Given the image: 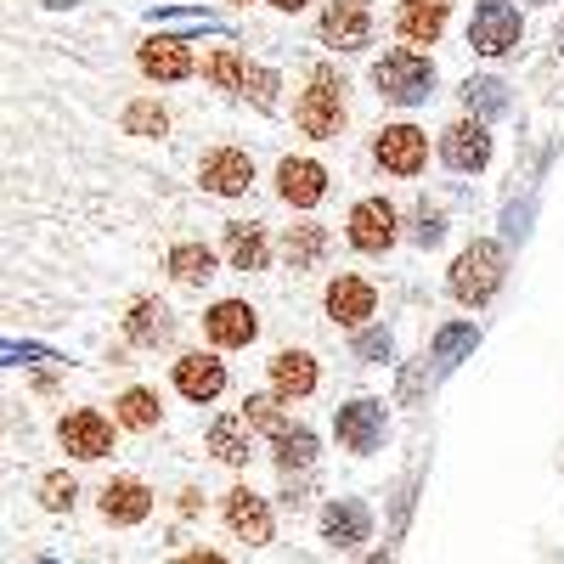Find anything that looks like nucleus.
<instances>
[{"mask_svg": "<svg viewBox=\"0 0 564 564\" xmlns=\"http://www.w3.org/2000/svg\"><path fill=\"white\" fill-rule=\"evenodd\" d=\"M372 90L395 108H417V102H430V90H435V63L423 57L417 45H390V52L372 63Z\"/></svg>", "mask_w": 564, "mask_h": 564, "instance_id": "f257e3e1", "label": "nucleus"}, {"mask_svg": "<svg viewBox=\"0 0 564 564\" xmlns=\"http://www.w3.org/2000/svg\"><path fill=\"white\" fill-rule=\"evenodd\" d=\"M502 271H508L502 249H497L491 238H475V243H468V249L452 260V271H446V289H452V300H457V305L480 311V305H491V300H497V289H502Z\"/></svg>", "mask_w": 564, "mask_h": 564, "instance_id": "f03ea898", "label": "nucleus"}, {"mask_svg": "<svg viewBox=\"0 0 564 564\" xmlns=\"http://www.w3.org/2000/svg\"><path fill=\"white\" fill-rule=\"evenodd\" d=\"M294 124L311 135V141H334L345 130V79L334 68H311V85L300 90L294 102Z\"/></svg>", "mask_w": 564, "mask_h": 564, "instance_id": "7ed1b4c3", "label": "nucleus"}, {"mask_svg": "<svg viewBox=\"0 0 564 564\" xmlns=\"http://www.w3.org/2000/svg\"><path fill=\"white\" fill-rule=\"evenodd\" d=\"M520 40H525V18L513 0H480L475 18H468V45L480 57H508V52H520Z\"/></svg>", "mask_w": 564, "mask_h": 564, "instance_id": "20e7f679", "label": "nucleus"}, {"mask_svg": "<svg viewBox=\"0 0 564 564\" xmlns=\"http://www.w3.org/2000/svg\"><path fill=\"white\" fill-rule=\"evenodd\" d=\"M384 430H390V417H384V401H372V395H356L345 406H334V435L345 452L367 457V452H379L384 446Z\"/></svg>", "mask_w": 564, "mask_h": 564, "instance_id": "39448f33", "label": "nucleus"}, {"mask_svg": "<svg viewBox=\"0 0 564 564\" xmlns=\"http://www.w3.org/2000/svg\"><path fill=\"white\" fill-rule=\"evenodd\" d=\"M345 238H350L356 254H384V249H395V238H401L395 204H390V198H361V204L350 209V220H345Z\"/></svg>", "mask_w": 564, "mask_h": 564, "instance_id": "423d86ee", "label": "nucleus"}, {"mask_svg": "<svg viewBox=\"0 0 564 564\" xmlns=\"http://www.w3.org/2000/svg\"><path fill=\"white\" fill-rule=\"evenodd\" d=\"M441 159H446V170H457V175H480L486 164H491V130H486V119H452L446 130H441Z\"/></svg>", "mask_w": 564, "mask_h": 564, "instance_id": "0eeeda50", "label": "nucleus"}, {"mask_svg": "<svg viewBox=\"0 0 564 564\" xmlns=\"http://www.w3.org/2000/svg\"><path fill=\"white\" fill-rule=\"evenodd\" d=\"M57 441H63L68 457L97 463V457L113 452V417H102L97 406H74V412H63V423H57Z\"/></svg>", "mask_w": 564, "mask_h": 564, "instance_id": "6e6552de", "label": "nucleus"}, {"mask_svg": "<svg viewBox=\"0 0 564 564\" xmlns=\"http://www.w3.org/2000/svg\"><path fill=\"white\" fill-rule=\"evenodd\" d=\"M372 159H379L390 175L412 181V175H423V164H430V135H423L417 124H384L379 135H372Z\"/></svg>", "mask_w": 564, "mask_h": 564, "instance_id": "1a4fd4ad", "label": "nucleus"}, {"mask_svg": "<svg viewBox=\"0 0 564 564\" xmlns=\"http://www.w3.org/2000/svg\"><path fill=\"white\" fill-rule=\"evenodd\" d=\"M316 34H322L327 52H367L372 45V12L361 7V0H334V7L322 12Z\"/></svg>", "mask_w": 564, "mask_h": 564, "instance_id": "9d476101", "label": "nucleus"}, {"mask_svg": "<svg viewBox=\"0 0 564 564\" xmlns=\"http://www.w3.org/2000/svg\"><path fill=\"white\" fill-rule=\"evenodd\" d=\"M327 316L361 334V327L379 316V289H372L367 276H356V271H339L334 282H327Z\"/></svg>", "mask_w": 564, "mask_h": 564, "instance_id": "9b49d317", "label": "nucleus"}, {"mask_svg": "<svg viewBox=\"0 0 564 564\" xmlns=\"http://www.w3.org/2000/svg\"><path fill=\"white\" fill-rule=\"evenodd\" d=\"M220 520H226L231 536L249 542V547L271 542V502H265L260 491H249V486H231V491L220 497Z\"/></svg>", "mask_w": 564, "mask_h": 564, "instance_id": "f8f14e48", "label": "nucleus"}, {"mask_svg": "<svg viewBox=\"0 0 564 564\" xmlns=\"http://www.w3.org/2000/svg\"><path fill=\"white\" fill-rule=\"evenodd\" d=\"M198 181H204V193H215V198H243L254 186V159L243 148H209L204 164H198Z\"/></svg>", "mask_w": 564, "mask_h": 564, "instance_id": "ddd939ff", "label": "nucleus"}, {"mask_svg": "<svg viewBox=\"0 0 564 564\" xmlns=\"http://www.w3.org/2000/svg\"><path fill=\"white\" fill-rule=\"evenodd\" d=\"M204 334H209L215 350H243V345H254V334H260V316H254L249 300H215V305L204 311Z\"/></svg>", "mask_w": 564, "mask_h": 564, "instance_id": "4468645a", "label": "nucleus"}, {"mask_svg": "<svg viewBox=\"0 0 564 564\" xmlns=\"http://www.w3.org/2000/svg\"><path fill=\"white\" fill-rule=\"evenodd\" d=\"M135 63H141V74L159 79V85H175V79L198 74V57L186 52V40H175V34H148V40H141V52H135Z\"/></svg>", "mask_w": 564, "mask_h": 564, "instance_id": "2eb2a0df", "label": "nucleus"}, {"mask_svg": "<svg viewBox=\"0 0 564 564\" xmlns=\"http://www.w3.org/2000/svg\"><path fill=\"white\" fill-rule=\"evenodd\" d=\"M175 390H181L186 401H198V406L220 401V395H226V361L209 356V350H186V356L175 361Z\"/></svg>", "mask_w": 564, "mask_h": 564, "instance_id": "dca6fc26", "label": "nucleus"}, {"mask_svg": "<svg viewBox=\"0 0 564 564\" xmlns=\"http://www.w3.org/2000/svg\"><path fill=\"white\" fill-rule=\"evenodd\" d=\"M276 198L289 209H316L327 198V170L316 159H282L276 164Z\"/></svg>", "mask_w": 564, "mask_h": 564, "instance_id": "f3484780", "label": "nucleus"}, {"mask_svg": "<svg viewBox=\"0 0 564 564\" xmlns=\"http://www.w3.org/2000/svg\"><path fill=\"white\" fill-rule=\"evenodd\" d=\"M367 536H372V513H367V502L339 497V502H327V508H322V542H327V547L356 553Z\"/></svg>", "mask_w": 564, "mask_h": 564, "instance_id": "a211bd4d", "label": "nucleus"}, {"mask_svg": "<svg viewBox=\"0 0 564 564\" xmlns=\"http://www.w3.org/2000/svg\"><path fill=\"white\" fill-rule=\"evenodd\" d=\"M446 18H452V0H401L395 7V34L406 45H435L446 34Z\"/></svg>", "mask_w": 564, "mask_h": 564, "instance_id": "6ab92c4d", "label": "nucleus"}, {"mask_svg": "<svg viewBox=\"0 0 564 564\" xmlns=\"http://www.w3.org/2000/svg\"><path fill=\"white\" fill-rule=\"evenodd\" d=\"M148 513H153V491L141 486V480L119 475V480L102 486V520H108V525H141Z\"/></svg>", "mask_w": 564, "mask_h": 564, "instance_id": "aec40b11", "label": "nucleus"}, {"mask_svg": "<svg viewBox=\"0 0 564 564\" xmlns=\"http://www.w3.org/2000/svg\"><path fill=\"white\" fill-rule=\"evenodd\" d=\"M316 361L305 356V350H276L271 356V395H282V401H305L311 390H316Z\"/></svg>", "mask_w": 564, "mask_h": 564, "instance_id": "412c9836", "label": "nucleus"}, {"mask_svg": "<svg viewBox=\"0 0 564 564\" xmlns=\"http://www.w3.org/2000/svg\"><path fill=\"white\" fill-rule=\"evenodd\" d=\"M209 452H215L220 463H231V468H243V463L254 457V423H249L243 412H220V417L209 423Z\"/></svg>", "mask_w": 564, "mask_h": 564, "instance_id": "4be33fe9", "label": "nucleus"}, {"mask_svg": "<svg viewBox=\"0 0 564 564\" xmlns=\"http://www.w3.org/2000/svg\"><path fill=\"white\" fill-rule=\"evenodd\" d=\"M226 260H231V271H265V260H271L265 231L254 220H226Z\"/></svg>", "mask_w": 564, "mask_h": 564, "instance_id": "5701e85b", "label": "nucleus"}, {"mask_svg": "<svg viewBox=\"0 0 564 564\" xmlns=\"http://www.w3.org/2000/svg\"><path fill=\"white\" fill-rule=\"evenodd\" d=\"M322 254H327V226H322V220H294V226H282V260H289L294 271L322 265Z\"/></svg>", "mask_w": 564, "mask_h": 564, "instance_id": "b1692460", "label": "nucleus"}, {"mask_svg": "<svg viewBox=\"0 0 564 564\" xmlns=\"http://www.w3.org/2000/svg\"><path fill=\"white\" fill-rule=\"evenodd\" d=\"M475 345H480V327H475V322H441L435 339H430V361H435L441 372H452L463 356H475Z\"/></svg>", "mask_w": 564, "mask_h": 564, "instance_id": "393cba45", "label": "nucleus"}, {"mask_svg": "<svg viewBox=\"0 0 564 564\" xmlns=\"http://www.w3.org/2000/svg\"><path fill=\"white\" fill-rule=\"evenodd\" d=\"M124 339H130V345H141V350L164 345V339H170V311H164L159 300H135V305H130V316H124Z\"/></svg>", "mask_w": 564, "mask_h": 564, "instance_id": "a878e982", "label": "nucleus"}, {"mask_svg": "<svg viewBox=\"0 0 564 564\" xmlns=\"http://www.w3.org/2000/svg\"><path fill=\"white\" fill-rule=\"evenodd\" d=\"M164 271H170L175 282H186V289H198V282L215 276V249H209V243H175V249L164 254Z\"/></svg>", "mask_w": 564, "mask_h": 564, "instance_id": "bb28decb", "label": "nucleus"}, {"mask_svg": "<svg viewBox=\"0 0 564 564\" xmlns=\"http://www.w3.org/2000/svg\"><path fill=\"white\" fill-rule=\"evenodd\" d=\"M249 57L238 52V45H215V52L204 57V79L215 85V90H238V97H243V85H249Z\"/></svg>", "mask_w": 564, "mask_h": 564, "instance_id": "cd10ccee", "label": "nucleus"}, {"mask_svg": "<svg viewBox=\"0 0 564 564\" xmlns=\"http://www.w3.org/2000/svg\"><path fill=\"white\" fill-rule=\"evenodd\" d=\"M271 457H276V468H282V475L294 480V475H305V468L316 463V435L305 430V423H294L289 435H276V441H271Z\"/></svg>", "mask_w": 564, "mask_h": 564, "instance_id": "c85d7f7f", "label": "nucleus"}, {"mask_svg": "<svg viewBox=\"0 0 564 564\" xmlns=\"http://www.w3.org/2000/svg\"><path fill=\"white\" fill-rule=\"evenodd\" d=\"M463 108L475 113V119H497V113H508V85L491 79V74L463 79Z\"/></svg>", "mask_w": 564, "mask_h": 564, "instance_id": "c756f323", "label": "nucleus"}, {"mask_svg": "<svg viewBox=\"0 0 564 564\" xmlns=\"http://www.w3.org/2000/svg\"><path fill=\"white\" fill-rule=\"evenodd\" d=\"M159 412H164V406H159V395H153V390H141V384H135V390H124V395L113 401V423H119V430H153Z\"/></svg>", "mask_w": 564, "mask_h": 564, "instance_id": "7c9ffc66", "label": "nucleus"}, {"mask_svg": "<svg viewBox=\"0 0 564 564\" xmlns=\"http://www.w3.org/2000/svg\"><path fill=\"white\" fill-rule=\"evenodd\" d=\"M243 417L254 423V430H260V435H271V441L294 430V423H289V417H282V395H249V401H243Z\"/></svg>", "mask_w": 564, "mask_h": 564, "instance_id": "2f4dec72", "label": "nucleus"}, {"mask_svg": "<svg viewBox=\"0 0 564 564\" xmlns=\"http://www.w3.org/2000/svg\"><path fill=\"white\" fill-rule=\"evenodd\" d=\"M164 130H170V113H164L159 102L141 97V102L124 108V135H164Z\"/></svg>", "mask_w": 564, "mask_h": 564, "instance_id": "473e14b6", "label": "nucleus"}, {"mask_svg": "<svg viewBox=\"0 0 564 564\" xmlns=\"http://www.w3.org/2000/svg\"><path fill=\"white\" fill-rule=\"evenodd\" d=\"M356 356H361V361H390V356H395L390 327H361V334H356Z\"/></svg>", "mask_w": 564, "mask_h": 564, "instance_id": "72a5a7b5", "label": "nucleus"}, {"mask_svg": "<svg viewBox=\"0 0 564 564\" xmlns=\"http://www.w3.org/2000/svg\"><path fill=\"white\" fill-rule=\"evenodd\" d=\"M74 497H79V486H74V475H45L40 480V502L52 508V513H63V508H74Z\"/></svg>", "mask_w": 564, "mask_h": 564, "instance_id": "f704fd0d", "label": "nucleus"}, {"mask_svg": "<svg viewBox=\"0 0 564 564\" xmlns=\"http://www.w3.org/2000/svg\"><path fill=\"white\" fill-rule=\"evenodd\" d=\"M446 238V215L441 209H430V204H423L417 215H412V243H423V249H435Z\"/></svg>", "mask_w": 564, "mask_h": 564, "instance_id": "c9c22d12", "label": "nucleus"}, {"mask_svg": "<svg viewBox=\"0 0 564 564\" xmlns=\"http://www.w3.org/2000/svg\"><path fill=\"white\" fill-rule=\"evenodd\" d=\"M243 97L254 102V108H276V74L271 68H249V85H243Z\"/></svg>", "mask_w": 564, "mask_h": 564, "instance_id": "e433bc0d", "label": "nucleus"}, {"mask_svg": "<svg viewBox=\"0 0 564 564\" xmlns=\"http://www.w3.org/2000/svg\"><path fill=\"white\" fill-rule=\"evenodd\" d=\"M153 23H175V29H209L204 12H175V18H153Z\"/></svg>", "mask_w": 564, "mask_h": 564, "instance_id": "4c0bfd02", "label": "nucleus"}, {"mask_svg": "<svg viewBox=\"0 0 564 564\" xmlns=\"http://www.w3.org/2000/svg\"><path fill=\"white\" fill-rule=\"evenodd\" d=\"M175 564H226V558H220L215 547H193V553H181Z\"/></svg>", "mask_w": 564, "mask_h": 564, "instance_id": "58836bf2", "label": "nucleus"}, {"mask_svg": "<svg viewBox=\"0 0 564 564\" xmlns=\"http://www.w3.org/2000/svg\"><path fill=\"white\" fill-rule=\"evenodd\" d=\"M198 502H204V491H193V486L181 491V513H198Z\"/></svg>", "mask_w": 564, "mask_h": 564, "instance_id": "ea45409f", "label": "nucleus"}, {"mask_svg": "<svg viewBox=\"0 0 564 564\" xmlns=\"http://www.w3.org/2000/svg\"><path fill=\"white\" fill-rule=\"evenodd\" d=\"M271 7H276V12H305L311 0H271Z\"/></svg>", "mask_w": 564, "mask_h": 564, "instance_id": "a19ab883", "label": "nucleus"}, {"mask_svg": "<svg viewBox=\"0 0 564 564\" xmlns=\"http://www.w3.org/2000/svg\"><path fill=\"white\" fill-rule=\"evenodd\" d=\"M553 45H558V57H564V23H558V34H553Z\"/></svg>", "mask_w": 564, "mask_h": 564, "instance_id": "79ce46f5", "label": "nucleus"}, {"mask_svg": "<svg viewBox=\"0 0 564 564\" xmlns=\"http://www.w3.org/2000/svg\"><path fill=\"white\" fill-rule=\"evenodd\" d=\"M372 564H390V553H379V558H372Z\"/></svg>", "mask_w": 564, "mask_h": 564, "instance_id": "37998d69", "label": "nucleus"}, {"mask_svg": "<svg viewBox=\"0 0 564 564\" xmlns=\"http://www.w3.org/2000/svg\"><path fill=\"white\" fill-rule=\"evenodd\" d=\"M226 7H249V0H226Z\"/></svg>", "mask_w": 564, "mask_h": 564, "instance_id": "c03bdc74", "label": "nucleus"}, {"mask_svg": "<svg viewBox=\"0 0 564 564\" xmlns=\"http://www.w3.org/2000/svg\"><path fill=\"white\" fill-rule=\"evenodd\" d=\"M531 7H547V0H531Z\"/></svg>", "mask_w": 564, "mask_h": 564, "instance_id": "a18cd8bd", "label": "nucleus"}]
</instances>
